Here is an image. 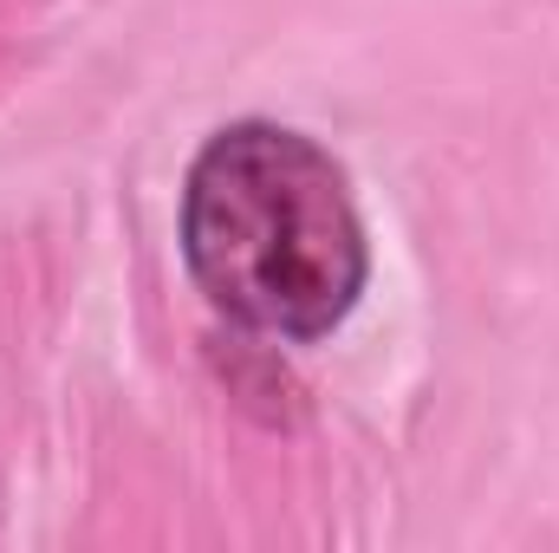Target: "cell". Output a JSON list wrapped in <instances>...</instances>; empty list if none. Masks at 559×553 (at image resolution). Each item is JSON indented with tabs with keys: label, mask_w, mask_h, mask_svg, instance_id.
<instances>
[{
	"label": "cell",
	"mask_w": 559,
	"mask_h": 553,
	"mask_svg": "<svg viewBox=\"0 0 559 553\" xmlns=\"http://www.w3.org/2000/svg\"><path fill=\"white\" fill-rule=\"evenodd\" d=\"M182 255L215 313L267 339H325L371 274L345 169L286 125H228L202 143Z\"/></svg>",
	"instance_id": "1"
}]
</instances>
